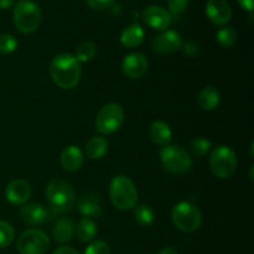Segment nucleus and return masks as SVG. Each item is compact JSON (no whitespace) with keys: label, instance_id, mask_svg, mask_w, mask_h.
Listing matches in <instances>:
<instances>
[{"label":"nucleus","instance_id":"obj_1","mask_svg":"<svg viewBox=\"0 0 254 254\" xmlns=\"http://www.w3.org/2000/svg\"><path fill=\"white\" fill-rule=\"evenodd\" d=\"M81 74V62L69 54L59 55L50 64V76L62 89L74 88L79 83Z\"/></svg>","mask_w":254,"mask_h":254},{"label":"nucleus","instance_id":"obj_2","mask_svg":"<svg viewBox=\"0 0 254 254\" xmlns=\"http://www.w3.org/2000/svg\"><path fill=\"white\" fill-rule=\"evenodd\" d=\"M46 197L55 213H66L76 205V193L71 184L62 179H54L46 188Z\"/></svg>","mask_w":254,"mask_h":254},{"label":"nucleus","instance_id":"obj_3","mask_svg":"<svg viewBox=\"0 0 254 254\" xmlns=\"http://www.w3.org/2000/svg\"><path fill=\"white\" fill-rule=\"evenodd\" d=\"M109 197L112 203L121 211L133 210L138 202V191L133 181L126 175H118L111 181Z\"/></svg>","mask_w":254,"mask_h":254},{"label":"nucleus","instance_id":"obj_4","mask_svg":"<svg viewBox=\"0 0 254 254\" xmlns=\"http://www.w3.org/2000/svg\"><path fill=\"white\" fill-rule=\"evenodd\" d=\"M14 25L22 34H32L41 22V10L32 0H19L14 7Z\"/></svg>","mask_w":254,"mask_h":254},{"label":"nucleus","instance_id":"obj_5","mask_svg":"<svg viewBox=\"0 0 254 254\" xmlns=\"http://www.w3.org/2000/svg\"><path fill=\"white\" fill-rule=\"evenodd\" d=\"M171 221L181 232L191 233L200 228L202 217L200 210L195 205L188 201H181L171 211Z\"/></svg>","mask_w":254,"mask_h":254},{"label":"nucleus","instance_id":"obj_6","mask_svg":"<svg viewBox=\"0 0 254 254\" xmlns=\"http://www.w3.org/2000/svg\"><path fill=\"white\" fill-rule=\"evenodd\" d=\"M164 169L169 173L181 175L188 173L192 166L190 154L179 145H166L159 153Z\"/></svg>","mask_w":254,"mask_h":254},{"label":"nucleus","instance_id":"obj_7","mask_svg":"<svg viewBox=\"0 0 254 254\" xmlns=\"http://www.w3.org/2000/svg\"><path fill=\"white\" fill-rule=\"evenodd\" d=\"M210 168L217 178H231L237 169V155L230 146H216L210 156Z\"/></svg>","mask_w":254,"mask_h":254},{"label":"nucleus","instance_id":"obj_8","mask_svg":"<svg viewBox=\"0 0 254 254\" xmlns=\"http://www.w3.org/2000/svg\"><path fill=\"white\" fill-rule=\"evenodd\" d=\"M124 123V111L118 103H108L99 109L96 117V129L102 134H113Z\"/></svg>","mask_w":254,"mask_h":254},{"label":"nucleus","instance_id":"obj_9","mask_svg":"<svg viewBox=\"0 0 254 254\" xmlns=\"http://www.w3.org/2000/svg\"><path fill=\"white\" fill-rule=\"evenodd\" d=\"M16 247L20 254H45L49 251L50 238L44 231L31 228L21 233Z\"/></svg>","mask_w":254,"mask_h":254},{"label":"nucleus","instance_id":"obj_10","mask_svg":"<svg viewBox=\"0 0 254 254\" xmlns=\"http://www.w3.org/2000/svg\"><path fill=\"white\" fill-rule=\"evenodd\" d=\"M56 216L51 207H45L40 203H27L20 210V217L27 225H42Z\"/></svg>","mask_w":254,"mask_h":254},{"label":"nucleus","instance_id":"obj_11","mask_svg":"<svg viewBox=\"0 0 254 254\" xmlns=\"http://www.w3.org/2000/svg\"><path fill=\"white\" fill-rule=\"evenodd\" d=\"M149 67L148 59L140 52H133L124 57L122 62V71L131 79L141 78L146 73Z\"/></svg>","mask_w":254,"mask_h":254},{"label":"nucleus","instance_id":"obj_12","mask_svg":"<svg viewBox=\"0 0 254 254\" xmlns=\"http://www.w3.org/2000/svg\"><path fill=\"white\" fill-rule=\"evenodd\" d=\"M141 17L148 26L158 31H165L171 24V15L169 14L168 10L158 5L145 7Z\"/></svg>","mask_w":254,"mask_h":254},{"label":"nucleus","instance_id":"obj_13","mask_svg":"<svg viewBox=\"0 0 254 254\" xmlns=\"http://www.w3.org/2000/svg\"><path fill=\"white\" fill-rule=\"evenodd\" d=\"M153 50L159 54H171L183 46V39L174 30H165L153 39Z\"/></svg>","mask_w":254,"mask_h":254},{"label":"nucleus","instance_id":"obj_14","mask_svg":"<svg viewBox=\"0 0 254 254\" xmlns=\"http://www.w3.org/2000/svg\"><path fill=\"white\" fill-rule=\"evenodd\" d=\"M206 14L210 21L217 26H225L232 19V9L226 0H208Z\"/></svg>","mask_w":254,"mask_h":254},{"label":"nucleus","instance_id":"obj_15","mask_svg":"<svg viewBox=\"0 0 254 254\" xmlns=\"http://www.w3.org/2000/svg\"><path fill=\"white\" fill-rule=\"evenodd\" d=\"M31 196V186L27 181L17 179L6 186L5 197L11 205H24Z\"/></svg>","mask_w":254,"mask_h":254},{"label":"nucleus","instance_id":"obj_16","mask_svg":"<svg viewBox=\"0 0 254 254\" xmlns=\"http://www.w3.org/2000/svg\"><path fill=\"white\" fill-rule=\"evenodd\" d=\"M84 156L81 149L77 145H68L62 150L61 156H60V163L61 166L66 171L74 173L79 170L83 165Z\"/></svg>","mask_w":254,"mask_h":254},{"label":"nucleus","instance_id":"obj_17","mask_svg":"<svg viewBox=\"0 0 254 254\" xmlns=\"http://www.w3.org/2000/svg\"><path fill=\"white\" fill-rule=\"evenodd\" d=\"M77 207L81 215L86 216L87 218H99L102 217V206L98 195L93 192H88L79 198Z\"/></svg>","mask_w":254,"mask_h":254},{"label":"nucleus","instance_id":"obj_18","mask_svg":"<svg viewBox=\"0 0 254 254\" xmlns=\"http://www.w3.org/2000/svg\"><path fill=\"white\" fill-rule=\"evenodd\" d=\"M149 136L156 145L166 146L171 141L173 131L165 122L155 121L149 127Z\"/></svg>","mask_w":254,"mask_h":254},{"label":"nucleus","instance_id":"obj_19","mask_svg":"<svg viewBox=\"0 0 254 254\" xmlns=\"http://www.w3.org/2000/svg\"><path fill=\"white\" fill-rule=\"evenodd\" d=\"M52 236L59 243H67L73 238L74 225L69 218H59L52 227Z\"/></svg>","mask_w":254,"mask_h":254},{"label":"nucleus","instance_id":"obj_20","mask_svg":"<svg viewBox=\"0 0 254 254\" xmlns=\"http://www.w3.org/2000/svg\"><path fill=\"white\" fill-rule=\"evenodd\" d=\"M144 36H145V34H144L143 27L139 24H131L122 31L121 44L124 47L133 49V47L141 45V42L144 41Z\"/></svg>","mask_w":254,"mask_h":254},{"label":"nucleus","instance_id":"obj_21","mask_svg":"<svg viewBox=\"0 0 254 254\" xmlns=\"http://www.w3.org/2000/svg\"><path fill=\"white\" fill-rule=\"evenodd\" d=\"M109 148L108 140L103 136H94V138L89 139L84 148V153H86L87 158L91 160H98L102 159L107 154Z\"/></svg>","mask_w":254,"mask_h":254},{"label":"nucleus","instance_id":"obj_22","mask_svg":"<svg viewBox=\"0 0 254 254\" xmlns=\"http://www.w3.org/2000/svg\"><path fill=\"white\" fill-rule=\"evenodd\" d=\"M220 104V93L212 86L205 87L198 94V106L203 111H213Z\"/></svg>","mask_w":254,"mask_h":254},{"label":"nucleus","instance_id":"obj_23","mask_svg":"<svg viewBox=\"0 0 254 254\" xmlns=\"http://www.w3.org/2000/svg\"><path fill=\"white\" fill-rule=\"evenodd\" d=\"M76 232L82 242H91V241L94 240V237L97 235V225L91 218L84 217L77 225Z\"/></svg>","mask_w":254,"mask_h":254},{"label":"nucleus","instance_id":"obj_24","mask_svg":"<svg viewBox=\"0 0 254 254\" xmlns=\"http://www.w3.org/2000/svg\"><path fill=\"white\" fill-rule=\"evenodd\" d=\"M134 218H135L136 222L140 226H150L153 225L154 221H155V213H154L153 208L148 205H139L135 206V210H134Z\"/></svg>","mask_w":254,"mask_h":254},{"label":"nucleus","instance_id":"obj_25","mask_svg":"<svg viewBox=\"0 0 254 254\" xmlns=\"http://www.w3.org/2000/svg\"><path fill=\"white\" fill-rule=\"evenodd\" d=\"M97 46L93 41H83L77 46L76 59L79 62H88L96 56Z\"/></svg>","mask_w":254,"mask_h":254},{"label":"nucleus","instance_id":"obj_26","mask_svg":"<svg viewBox=\"0 0 254 254\" xmlns=\"http://www.w3.org/2000/svg\"><path fill=\"white\" fill-rule=\"evenodd\" d=\"M211 148H212L211 141L207 138H202V136L193 139L190 143V151L196 158H202L211 150Z\"/></svg>","mask_w":254,"mask_h":254},{"label":"nucleus","instance_id":"obj_27","mask_svg":"<svg viewBox=\"0 0 254 254\" xmlns=\"http://www.w3.org/2000/svg\"><path fill=\"white\" fill-rule=\"evenodd\" d=\"M217 41L225 49H230V47L235 46L237 42V34L231 27H223L217 32Z\"/></svg>","mask_w":254,"mask_h":254},{"label":"nucleus","instance_id":"obj_28","mask_svg":"<svg viewBox=\"0 0 254 254\" xmlns=\"http://www.w3.org/2000/svg\"><path fill=\"white\" fill-rule=\"evenodd\" d=\"M15 231L10 223L0 221V248H5L14 242Z\"/></svg>","mask_w":254,"mask_h":254},{"label":"nucleus","instance_id":"obj_29","mask_svg":"<svg viewBox=\"0 0 254 254\" xmlns=\"http://www.w3.org/2000/svg\"><path fill=\"white\" fill-rule=\"evenodd\" d=\"M17 49V40L10 34H0V55L12 54Z\"/></svg>","mask_w":254,"mask_h":254},{"label":"nucleus","instance_id":"obj_30","mask_svg":"<svg viewBox=\"0 0 254 254\" xmlns=\"http://www.w3.org/2000/svg\"><path fill=\"white\" fill-rule=\"evenodd\" d=\"M84 254H111V247L104 241H96L86 248Z\"/></svg>","mask_w":254,"mask_h":254},{"label":"nucleus","instance_id":"obj_31","mask_svg":"<svg viewBox=\"0 0 254 254\" xmlns=\"http://www.w3.org/2000/svg\"><path fill=\"white\" fill-rule=\"evenodd\" d=\"M190 0H169V14L170 15H180L181 12L185 11Z\"/></svg>","mask_w":254,"mask_h":254},{"label":"nucleus","instance_id":"obj_32","mask_svg":"<svg viewBox=\"0 0 254 254\" xmlns=\"http://www.w3.org/2000/svg\"><path fill=\"white\" fill-rule=\"evenodd\" d=\"M88 6L94 10H104L107 7L112 6L116 2V0H86Z\"/></svg>","mask_w":254,"mask_h":254},{"label":"nucleus","instance_id":"obj_33","mask_svg":"<svg viewBox=\"0 0 254 254\" xmlns=\"http://www.w3.org/2000/svg\"><path fill=\"white\" fill-rule=\"evenodd\" d=\"M198 51H200V50H198V46L196 42L189 41L184 45V52L188 54L189 56H195V55L198 54Z\"/></svg>","mask_w":254,"mask_h":254},{"label":"nucleus","instance_id":"obj_34","mask_svg":"<svg viewBox=\"0 0 254 254\" xmlns=\"http://www.w3.org/2000/svg\"><path fill=\"white\" fill-rule=\"evenodd\" d=\"M52 254H79L74 248L68 247V246H64V247H59Z\"/></svg>","mask_w":254,"mask_h":254},{"label":"nucleus","instance_id":"obj_35","mask_svg":"<svg viewBox=\"0 0 254 254\" xmlns=\"http://www.w3.org/2000/svg\"><path fill=\"white\" fill-rule=\"evenodd\" d=\"M238 4L243 7L247 11L252 12L253 11V5H254V0H237Z\"/></svg>","mask_w":254,"mask_h":254},{"label":"nucleus","instance_id":"obj_36","mask_svg":"<svg viewBox=\"0 0 254 254\" xmlns=\"http://www.w3.org/2000/svg\"><path fill=\"white\" fill-rule=\"evenodd\" d=\"M14 5V0H0V10H6Z\"/></svg>","mask_w":254,"mask_h":254},{"label":"nucleus","instance_id":"obj_37","mask_svg":"<svg viewBox=\"0 0 254 254\" xmlns=\"http://www.w3.org/2000/svg\"><path fill=\"white\" fill-rule=\"evenodd\" d=\"M156 254H178V251H176L175 248L166 247V248H163V250L159 251Z\"/></svg>","mask_w":254,"mask_h":254},{"label":"nucleus","instance_id":"obj_38","mask_svg":"<svg viewBox=\"0 0 254 254\" xmlns=\"http://www.w3.org/2000/svg\"><path fill=\"white\" fill-rule=\"evenodd\" d=\"M250 178H251V180H253V165L251 166V170H250Z\"/></svg>","mask_w":254,"mask_h":254}]
</instances>
